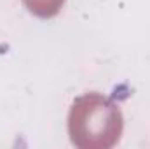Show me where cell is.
I'll return each instance as SVG.
<instances>
[{
    "mask_svg": "<svg viewBox=\"0 0 150 149\" xmlns=\"http://www.w3.org/2000/svg\"><path fill=\"white\" fill-rule=\"evenodd\" d=\"M68 135L79 149H110L122 135L124 117L119 104L91 91L75 98L68 112Z\"/></svg>",
    "mask_w": 150,
    "mask_h": 149,
    "instance_id": "cell-1",
    "label": "cell"
},
{
    "mask_svg": "<svg viewBox=\"0 0 150 149\" xmlns=\"http://www.w3.org/2000/svg\"><path fill=\"white\" fill-rule=\"evenodd\" d=\"M21 2L33 16L49 19V18H54L61 11L67 0H21Z\"/></svg>",
    "mask_w": 150,
    "mask_h": 149,
    "instance_id": "cell-2",
    "label": "cell"
}]
</instances>
